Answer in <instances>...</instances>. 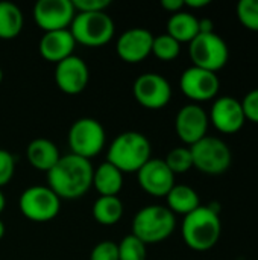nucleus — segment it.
Returning <instances> with one entry per match:
<instances>
[{
    "instance_id": "nucleus-25",
    "label": "nucleus",
    "mask_w": 258,
    "mask_h": 260,
    "mask_svg": "<svg viewBox=\"0 0 258 260\" xmlns=\"http://www.w3.org/2000/svg\"><path fill=\"white\" fill-rule=\"evenodd\" d=\"M181 52V44L172 38L169 34H161V35H154V43H152V53L161 59V61H173Z\"/></svg>"
},
{
    "instance_id": "nucleus-33",
    "label": "nucleus",
    "mask_w": 258,
    "mask_h": 260,
    "mask_svg": "<svg viewBox=\"0 0 258 260\" xmlns=\"http://www.w3.org/2000/svg\"><path fill=\"white\" fill-rule=\"evenodd\" d=\"M161 6H163L166 11L175 14V12L182 11V8H184V0H161Z\"/></svg>"
},
{
    "instance_id": "nucleus-29",
    "label": "nucleus",
    "mask_w": 258,
    "mask_h": 260,
    "mask_svg": "<svg viewBox=\"0 0 258 260\" xmlns=\"http://www.w3.org/2000/svg\"><path fill=\"white\" fill-rule=\"evenodd\" d=\"M14 174H15V157L6 149H0V189L14 178Z\"/></svg>"
},
{
    "instance_id": "nucleus-34",
    "label": "nucleus",
    "mask_w": 258,
    "mask_h": 260,
    "mask_svg": "<svg viewBox=\"0 0 258 260\" xmlns=\"http://www.w3.org/2000/svg\"><path fill=\"white\" fill-rule=\"evenodd\" d=\"M214 32V23L210 18H201L199 20V34H210Z\"/></svg>"
},
{
    "instance_id": "nucleus-1",
    "label": "nucleus",
    "mask_w": 258,
    "mask_h": 260,
    "mask_svg": "<svg viewBox=\"0 0 258 260\" xmlns=\"http://www.w3.org/2000/svg\"><path fill=\"white\" fill-rule=\"evenodd\" d=\"M94 168L90 160L75 154L61 155L58 163L47 172V186L59 200L82 198L93 186Z\"/></svg>"
},
{
    "instance_id": "nucleus-24",
    "label": "nucleus",
    "mask_w": 258,
    "mask_h": 260,
    "mask_svg": "<svg viewBox=\"0 0 258 260\" xmlns=\"http://www.w3.org/2000/svg\"><path fill=\"white\" fill-rule=\"evenodd\" d=\"M24 24L21 9L12 2H0V38L14 40L20 35Z\"/></svg>"
},
{
    "instance_id": "nucleus-6",
    "label": "nucleus",
    "mask_w": 258,
    "mask_h": 260,
    "mask_svg": "<svg viewBox=\"0 0 258 260\" xmlns=\"http://www.w3.org/2000/svg\"><path fill=\"white\" fill-rule=\"evenodd\" d=\"M193 168L207 175L225 174L233 161L230 146L217 137L205 136L202 140L190 146Z\"/></svg>"
},
{
    "instance_id": "nucleus-32",
    "label": "nucleus",
    "mask_w": 258,
    "mask_h": 260,
    "mask_svg": "<svg viewBox=\"0 0 258 260\" xmlns=\"http://www.w3.org/2000/svg\"><path fill=\"white\" fill-rule=\"evenodd\" d=\"M76 12H99L105 11L111 2L109 0H71Z\"/></svg>"
},
{
    "instance_id": "nucleus-35",
    "label": "nucleus",
    "mask_w": 258,
    "mask_h": 260,
    "mask_svg": "<svg viewBox=\"0 0 258 260\" xmlns=\"http://www.w3.org/2000/svg\"><path fill=\"white\" fill-rule=\"evenodd\" d=\"M211 2L210 0H184V6H189L192 9H199L208 6Z\"/></svg>"
},
{
    "instance_id": "nucleus-5",
    "label": "nucleus",
    "mask_w": 258,
    "mask_h": 260,
    "mask_svg": "<svg viewBox=\"0 0 258 260\" xmlns=\"http://www.w3.org/2000/svg\"><path fill=\"white\" fill-rule=\"evenodd\" d=\"M70 32L76 43L99 47L109 43L116 32V24L111 15L105 11L99 12H76Z\"/></svg>"
},
{
    "instance_id": "nucleus-19",
    "label": "nucleus",
    "mask_w": 258,
    "mask_h": 260,
    "mask_svg": "<svg viewBox=\"0 0 258 260\" xmlns=\"http://www.w3.org/2000/svg\"><path fill=\"white\" fill-rule=\"evenodd\" d=\"M26 157L35 169L49 172L58 163V160L61 158V154H59L58 146L52 140L38 137V139H33L27 145Z\"/></svg>"
},
{
    "instance_id": "nucleus-26",
    "label": "nucleus",
    "mask_w": 258,
    "mask_h": 260,
    "mask_svg": "<svg viewBox=\"0 0 258 260\" xmlns=\"http://www.w3.org/2000/svg\"><path fill=\"white\" fill-rule=\"evenodd\" d=\"M119 260H146L148 259V245L143 244L134 235L125 236L119 244Z\"/></svg>"
},
{
    "instance_id": "nucleus-10",
    "label": "nucleus",
    "mask_w": 258,
    "mask_h": 260,
    "mask_svg": "<svg viewBox=\"0 0 258 260\" xmlns=\"http://www.w3.org/2000/svg\"><path fill=\"white\" fill-rule=\"evenodd\" d=\"M132 93L141 107L149 110H160L170 102L172 87L170 82L160 73L148 72L134 81Z\"/></svg>"
},
{
    "instance_id": "nucleus-8",
    "label": "nucleus",
    "mask_w": 258,
    "mask_h": 260,
    "mask_svg": "<svg viewBox=\"0 0 258 260\" xmlns=\"http://www.w3.org/2000/svg\"><path fill=\"white\" fill-rule=\"evenodd\" d=\"M21 215L32 222L53 221L61 210V200L49 186H30L18 198Z\"/></svg>"
},
{
    "instance_id": "nucleus-38",
    "label": "nucleus",
    "mask_w": 258,
    "mask_h": 260,
    "mask_svg": "<svg viewBox=\"0 0 258 260\" xmlns=\"http://www.w3.org/2000/svg\"><path fill=\"white\" fill-rule=\"evenodd\" d=\"M2 81H3V70H2V67H0V84H2Z\"/></svg>"
},
{
    "instance_id": "nucleus-2",
    "label": "nucleus",
    "mask_w": 258,
    "mask_h": 260,
    "mask_svg": "<svg viewBox=\"0 0 258 260\" xmlns=\"http://www.w3.org/2000/svg\"><path fill=\"white\" fill-rule=\"evenodd\" d=\"M219 206H199L195 212L184 216L181 233L186 245L195 251L211 250L220 238L222 222L219 218Z\"/></svg>"
},
{
    "instance_id": "nucleus-37",
    "label": "nucleus",
    "mask_w": 258,
    "mask_h": 260,
    "mask_svg": "<svg viewBox=\"0 0 258 260\" xmlns=\"http://www.w3.org/2000/svg\"><path fill=\"white\" fill-rule=\"evenodd\" d=\"M5 232H6V229H5V224H3V221L0 219V239L5 236Z\"/></svg>"
},
{
    "instance_id": "nucleus-22",
    "label": "nucleus",
    "mask_w": 258,
    "mask_h": 260,
    "mask_svg": "<svg viewBox=\"0 0 258 260\" xmlns=\"http://www.w3.org/2000/svg\"><path fill=\"white\" fill-rule=\"evenodd\" d=\"M172 38H175L179 44L190 43L199 34V18L192 12L179 11L170 15L167 20V32Z\"/></svg>"
},
{
    "instance_id": "nucleus-36",
    "label": "nucleus",
    "mask_w": 258,
    "mask_h": 260,
    "mask_svg": "<svg viewBox=\"0 0 258 260\" xmlns=\"http://www.w3.org/2000/svg\"><path fill=\"white\" fill-rule=\"evenodd\" d=\"M5 207H6V198H5V195H3V192L0 189V213L5 210Z\"/></svg>"
},
{
    "instance_id": "nucleus-9",
    "label": "nucleus",
    "mask_w": 258,
    "mask_h": 260,
    "mask_svg": "<svg viewBox=\"0 0 258 260\" xmlns=\"http://www.w3.org/2000/svg\"><path fill=\"white\" fill-rule=\"evenodd\" d=\"M189 44V55L193 61V66L214 73L227 66L230 49L225 40L216 32L198 34Z\"/></svg>"
},
{
    "instance_id": "nucleus-12",
    "label": "nucleus",
    "mask_w": 258,
    "mask_h": 260,
    "mask_svg": "<svg viewBox=\"0 0 258 260\" xmlns=\"http://www.w3.org/2000/svg\"><path fill=\"white\" fill-rule=\"evenodd\" d=\"M179 87L181 91L193 101V104H198L214 99L219 93L220 81L214 72L192 66L182 72Z\"/></svg>"
},
{
    "instance_id": "nucleus-15",
    "label": "nucleus",
    "mask_w": 258,
    "mask_h": 260,
    "mask_svg": "<svg viewBox=\"0 0 258 260\" xmlns=\"http://www.w3.org/2000/svg\"><path fill=\"white\" fill-rule=\"evenodd\" d=\"M154 35L144 27H131L125 30L116 41V52L120 59L137 64L152 53Z\"/></svg>"
},
{
    "instance_id": "nucleus-13",
    "label": "nucleus",
    "mask_w": 258,
    "mask_h": 260,
    "mask_svg": "<svg viewBox=\"0 0 258 260\" xmlns=\"http://www.w3.org/2000/svg\"><path fill=\"white\" fill-rule=\"evenodd\" d=\"M208 123V114L199 104L184 105L175 117V129L178 137L190 146L207 136Z\"/></svg>"
},
{
    "instance_id": "nucleus-4",
    "label": "nucleus",
    "mask_w": 258,
    "mask_h": 260,
    "mask_svg": "<svg viewBox=\"0 0 258 260\" xmlns=\"http://www.w3.org/2000/svg\"><path fill=\"white\" fill-rule=\"evenodd\" d=\"M176 227L175 215L160 204L144 206L140 209L132 219V233L143 244H158L166 241Z\"/></svg>"
},
{
    "instance_id": "nucleus-14",
    "label": "nucleus",
    "mask_w": 258,
    "mask_h": 260,
    "mask_svg": "<svg viewBox=\"0 0 258 260\" xmlns=\"http://www.w3.org/2000/svg\"><path fill=\"white\" fill-rule=\"evenodd\" d=\"M90 81V69L87 62L78 56L71 55L59 61L55 67V82L58 88L67 94L82 93Z\"/></svg>"
},
{
    "instance_id": "nucleus-3",
    "label": "nucleus",
    "mask_w": 258,
    "mask_h": 260,
    "mask_svg": "<svg viewBox=\"0 0 258 260\" xmlns=\"http://www.w3.org/2000/svg\"><path fill=\"white\" fill-rule=\"evenodd\" d=\"M149 139L138 131L120 133L109 145L106 161L122 174H137L152 157Z\"/></svg>"
},
{
    "instance_id": "nucleus-7",
    "label": "nucleus",
    "mask_w": 258,
    "mask_h": 260,
    "mask_svg": "<svg viewBox=\"0 0 258 260\" xmlns=\"http://www.w3.org/2000/svg\"><path fill=\"white\" fill-rule=\"evenodd\" d=\"M67 142L71 154L90 160L105 148L106 133L97 119L81 117L71 123Z\"/></svg>"
},
{
    "instance_id": "nucleus-31",
    "label": "nucleus",
    "mask_w": 258,
    "mask_h": 260,
    "mask_svg": "<svg viewBox=\"0 0 258 260\" xmlns=\"http://www.w3.org/2000/svg\"><path fill=\"white\" fill-rule=\"evenodd\" d=\"M240 104L245 113V119L258 125V88H254L249 93H246L245 98L240 101Z\"/></svg>"
},
{
    "instance_id": "nucleus-23",
    "label": "nucleus",
    "mask_w": 258,
    "mask_h": 260,
    "mask_svg": "<svg viewBox=\"0 0 258 260\" xmlns=\"http://www.w3.org/2000/svg\"><path fill=\"white\" fill-rule=\"evenodd\" d=\"M93 218L100 225L117 224L125 212V206L119 197H99L93 204Z\"/></svg>"
},
{
    "instance_id": "nucleus-11",
    "label": "nucleus",
    "mask_w": 258,
    "mask_h": 260,
    "mask_svg": "<svg viewBox=\"0 0 258 260\" xmlns=\"http://www.w3.org/2000/svg\"><path fill=\"white\" fill-rule=\"evenodd\" d=\"M33 20L44 32L70 29L76 15L71 0H38L32 11Z\"/></svg>"
},
{
    "instance_id": "nucleus-20",
    "label": "nucleus",
    "mask_w": 258,
    "mask_h": 260,
    "mask_svg": "<svg viewBox=\"0 0 258 260\" xmlns=\"http://www.w3.org/2000/svg\"><path fill=\"white\" fill-rule=\"evenodd\" d=\"M93 187L100 197H117L123 187V174L111 163L103 161L93 172Z\"/></svg>"
},
{
    "instance_id": "nucleus-18",
    "label": "nucleus",
    "mask_w": 258,
    "mask_h": 260,
    "mask_svg": "<svg viewBox=\"0 0 258 260\" xmlns=\"http://www.w3.org/2000/svg\"><path fill=\"white\" fill-rule=\"evenodd\" d=\"M75 46L76 41L70 29H61L44 32L38 43V50L46 61L58 64L59 61L73 55Z\"/></svg>"
},
{
    "instance_id": "nucleus-30",
    "label": "nucleus",
    "mask_w": 258,
    "mask_h": 260,
    "mask_svg": "<svg viewBox=\"0 0 258 260\" xmlns=\"http://www.w3.org/2000/svg\"><path fill=\"white\" fill-rule=\"evenodd\" d=\"M90 260H119V247L113 241H102L91 250Z\"/></svg>"
},
{
    "instance_id": "nucleus-28",
    "label": "nucleus",
    "mask_w": 258,
    "mask_h": 260,
    "mask_svg": "<svg viewBox=\"0 0 258 260\" xmlns=\"http://www.w3.org/2000/svg\"><path fill=\"white\" fill-rule=\"evenodd\" d=\"M236 14L246 29L258 32V0H240L237 3Z\"/></svg>"
},
{
    "instance_id": "nucleus-21",
    "label": "nucleus",
    "mask_w": 258,
    "mask_h": 260,
    "mask_svg": "<svg viewBox=\"0 0 258 260\" xmlns=\"http://www.w3.org/2000/svg\"><path fill=\"white\" fill-rule=\"evenodd\" d=\"M167 200V209L173 213V215H189L192 212H195L199 206H201V200L198 192L186 184H175L170 192L166 195Z\"/></svg>"
},
{
    "instance_id": "nucleus-16",
    "label": "nucleus",
    "mask_w": 258,
    "mask_h": 260,
    "mask_svg": "<svg viewBox=\"0 0 258 260\" xmlns=\"http://www.w3.org/2000/svg\"><path fill=\"white\" fill-rule=\"evenodd\" d=\"M208 119L214 128L224 134H234L240 131L246 122L240 101L233 96L217 98L210 110Z\"/></svg>"
},
{
    "instance_id": "nucleus-27",
    "label": "nucleus",
    "mask_w": 258,
    "mask_h": 260,
    "mask_svg": "<svg viewBox=\"0 0 258 260\" xmlns=\"http://www.w3.org/2000/svg\"><path fill=\"white\" fill-rule=\"evenodd\" d=\"M164 161H166L167 168L173 172V175L186 174L193 168V158H192L190 148H186V146H178V148H173L172 151H169Z\"/></svg>"
},
{
    "instance_id": "nucleus-17",
    "label": "nucleus",
    "mask_w": 258,
    "mask_h": 260,
    "mask_svg": "<svg viewBox=\"0 0 258 260\" xmlns=\"http://www.w3.org/2000/svg\"><path fill=\"white\" fill-rule=\"evenodd\" d=\"M140 187L157 198L166 197L170 189L175 186V175L167 168L164 160L151 158L138 172H137Z\"/></svg>"
}]
</instances>
